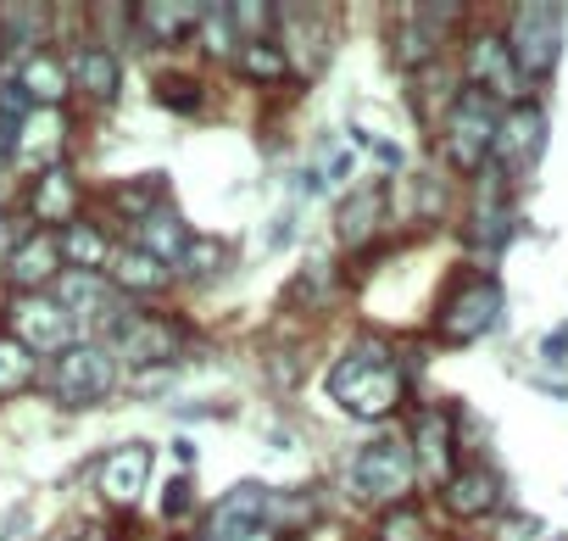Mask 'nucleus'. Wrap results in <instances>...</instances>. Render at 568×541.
Returning <instances> with one entry per match:
<instances>
[{
    "instance_id": "1",
    "label": "nucleus",
    "mask_w": 568,
    "mask_h": 541,
    "mask_svg": "<svg viewBox=\"0 0 568 541\" xmlns=\"http://www.w3.org/2000/svg\"><path fill=\"white\" fill-rule=\"evenodd\" d=\"M329 397L352 419H385L407 397V369L390 358L385 341H357L335 369H329Z\"/></svg>"
},
{
    "instance_id": "2",
    "label": "nucleus",
    "mask_w": 568,
    "mask_h": 541,
    "mask_svg": "<svg viewBox=\"0 0 568 541\" xmlns=\"http://www.w3.org/2000/svg\"><path fill=\"white\" fill-rule=\"evenodd\" d=\"M346 480H352V497L368 502V508H396V502H407V491H413V480H418V463H413L407 435L385 430V435H374L368 447H357Z\"/></svg>"
},
{
    "instance_id": "3",
    "label": "nucleus",
    "mask_w": 568,
    "mask_h": 541,
    "mask_svg": "<svg viewBox=\"0 0 568 541\" xmlns=\"http://www.w3.org/2000/svg\"><path fill=\"white\" fill-rule=\"evenodd\" d=\"M496 123H501V107L474 90V84H457L446 118H440V146H446V162L463 168V173H479L490 162V140H496Z\"/></svg>"
},
{
    "instance_id": "4",
    "label": "nucleus",
    "mask_w": 568,
    "mask_h": 541,
    "mask_svg": "<svg viewBox=\"0 0 568 541\" xmlns=\"http://www.w3.org/2000/svg\"><path fill=\"white\" fill-rule=\"evenodd\" d=\"M496 319H501V285H496V274H457L446 285L440 308H435V335L452 341V347H463V341L490 335Z\"/></svg>"
},
{
    "instance_id": "5",
    "label": "nucleus",
    "mask_w": 568,
    "mask_h": 541,
    "mask_svg": "<svg viewBox=\"0 0 568 541\" xmlns=\"http://www.w3.org/2000/svg\"><path fill=\"white\" fill-rule=\"evenodd\" d=\"M101 335H106L101 347L112 352L118 369L129 363V369H145V374H151V369H168L173 352H179V341H184L173 319H156V313H140V308H123Z\"/></svg>"
},
{
    "instance_id": "6",
    "label": "nucleus",
    "mask_w": 568,
    "mask_h": 541,
    "mask_svg": "<svg viewBox=\"0 0 568 541\" xmlns=\"http://www.w3.org/2000/svg\"><path fill=\"white\" fill-rule=\"evenodd\" d=\"M112 385H118V363L101 341L68 347L62 358H51V374H45V391L62 408H95L101 397H112Z\"/></svg>"
},
{
    "instance_id": "7",
    "label": "nucleus",
    "mask_w": 568,
    "mask_h": 541,
    "mask_svg": "<svg viewBox=\"0 0 568 541\" xmlns=\"http://www.w3.org/2000/svg\"><path fill=\"white\" fill-rule=\"evenodd\" d=\"M7 330H12V341L40 363V358H62L68 347H79L84 335H79V324L57 308V297H12V308H7Z\"/></svg>"
},
{
    "instance_id": "8",
    "label": "nucleus",
    "mask_w": 568,
    "mask_h": 541,
    "mask_svg": "<svg viewBox=\"0 0 568 541\" xmlns=\"http://www.w3.org/2000/svg\"><path fill=\"white\" fill-rule=\"evenodd\" d=\"M457 18H463L457 0H440V7H429V0H424V7H407V12L396 18V34H390V57H396V68H407V73L435 68L446 34L457 29Z\"/></svg>"
},
{
    "instance_id": "9",
    "label": "nucleus",
    "mask_w": 568,
    "mask_h": 541,
    "mask_svg": "<svg viewBox=\"0 0 568 541\" xmlns=\"http://www.w3.org/2000/svg\"><path fill=\"white\" fill-rule=\"evenodd\" d=\"M501 40H507V51H513L524 79H546L557 68V51H562V7H540V0H529V7L513 12Z\"/></svg>"
},
{
    "instance_id": "10",
    "label": "nucleus",
    "mask_w": 568,
    "mask_h": 541,
    "mask_svg": "<svg viewBox=\"0 0 568 541\" xmlns=\"http://www.w3.org/2000/svg\"><path fill=\"white\" fill-rule=\"evenodd\" d=\"M51 297H57V308L79 324V335H84V330H106V324L129 308V302L112 291V280H106V274H90V268H62Z\"/></svg>"
},
{
    "instance_id": "11",
    "label": "nucleus",
    "mask_w": 568,
    "mask_h": 541,
    "mask_svg": "<svg viewBox=\"0 0 568 541\" xmlns=\"http://www.w3.org/2000/svg\"><path fill=\"white\" fill-rule=\"evenodd\" d=\"M463 84L485 90L496 107H518L529 79L518 73V62H513V51H507V40H501V34H474L468 62H463Z\"/></svg>"
},
{
    "instance_id": "12",
    "label": "nucleus",
    "mask_w": 568,
    "mask_h": 541,
    "mask_svg": "<svg viewBox=\"0 0 568 541\" xmlns=\"http://www.w3.org/2000/svg\"><path fill=\"white\" fill-rule=\"evenodd\" d=\"M540 151H546V112L535 101L501 107V123H496V140H490V168L524 173V168H535Z\"/></svg>"
},
{
    "instance_id": "13",
    "label": "nucleus",
    "mask_w": 568,
    "mask_h": 541,
    "mask_svg": "<svg viewBox=\"0 0 568 541\" xmlns=\"http://www.w3.org/2000/svg\"><path fill=\"white\" fill-rule=\"evenodd\" d=\"M57 274H62V246H57L51 229H34V234L12 240V251H7V285L18 297H34L40 285H57Z\"/></svg>"
},
{
    "instance_id": "14",
    "label": "nucleus",
    "mask_w": 568,
    "mask_h": 541,
    "mask_svg": "<svg viewBox=\"0 0 568 541\" xmlns=\"http://www.w3.org/2000/svg\"><path fill=\"white\" fill-rule=\"evenodd\" d=\"M407 447H413V463H418V474H429L435 485H446V480L457 474V424H452V413H440V408H424V413L413 419V435H407Z\"/></svg>"
},
{
    "instance_id": "15",
    "label": "nucleus",
    "mask_w": 568,
    "mask_h": 541,
    "mask_svg": "<svg viewBox=\"0 0 568 541\" xmlns=\"http://www.w3.org/2000/svg\"><path fill=\"white\" fill-rule=\"evenodd\" d=\"M145 480H151V447L145 441H129V447L106 452L101 469H95V491L112 508H134L145 497Z\"/></svg>"
},
{
    "instance_id": "16",
    "label": "nucleus",
    "mask_w": 568,
    "mask_h": 541,
    "mask_svg": "<svg viewBox=\"0 0 568 541\" xmlns=\"http://www.w3.org/2000/svg\"><path fill=\"white\" fill-rule=\"evenodd\" d=\"M190 223H184V212L173 207V201H162V207H151L140 223H134V251H145L151 262H162L168 274L184 262V251H190Z\"/></svg>"
},
{
    "instance_id": "17",
    "label": "nucleus",
    "mask_w": 568,
    "mask_h": 541,
    "mask_svg": "<svg viewBox=\"0 0 568 541\" xmlns=\"http://www.w3.org/2000/svg\"><path fill=\"white\" fill-rule=\"evenodd\" d=\"M62 151H68V112H29L18 123V140H12V162H29V168H62Z\"/></svg>"
},
{
    "instance_id": "18",
    "label": "nucleus",
    "mask_w": 568,
    "mask_h": 541,
    "mask_svg": "<svg viewBox=\"0 0 568 541\" xmlns=\"http://www.w3.org/2000/svg\"><path fill=\"white\" fill-rule=\"evenodd\" d=\"M385 207H390V196H385V179H368V184L346 190V196H341V207H335V234H341L352 251H363V246L379 234V223H385Z\"/></svg>"
},
{
    "instance_id": "19",
    "label": "nucleus",
    "mask_w": 568,
    "mask_h": 541,
    "mask_svg": "<svg viewBox=\"0 0 568 541\" xmlns=\"http://www.w3.org/2000/svg\"><path fill=\"white\" fill-rule=\"evenodd\" d=\"M68 84H73L84 101L112 107L118 90H123V62H118V51H106V46H79V51L68 57Z\"/></svg>"
},
{
    "instance_id": "20",
    "label": "nucleus",
    "mask_w": 568,
    "mask_h": 541,
    "mask_svg": "<svg viewBox=\"0 0 568 541\" xmlns=\"http://www.w3.org/2000/svg\"><path fill=\"white\" fill-rule=\"evenodd\" d=\"M513 229V201H507V173L501 168H479V196H474V246L501 251Z\"/></svg>"
},
{
    "instance_id": "21",
    "label": "nucleus",
    "mask_w": 568,
    "mask_h": 541,
    "mask_svg": "<svg viewBox=\"0 0 568 541\" xmlns=\"http://www.w3.org/2000/svg\"><path fill=\"white\" fill-rule=\"evenodd\" d=\"M12 84H18L23 101L40 107V112H62L68 96H73V84H68V62H62L57 51H34V57H23Z\"/></svg>"
},
{
    "instance_id": "22",
    "label": "nucleus",
    "mask_w": 568,
    "mask_h": 541,
    "mask_svg": "<svg viewBox=\"0 0 568 541\" xmlns=\"http://www.w3.org/2000/svg\"><path fill=\"white\" fill-rule=\"evenodd\" d=\"M29 212H34V223L40 229H51V223H73L79 218V179H73V168L62 162V168H45V173H34V184H29Z\"/></svg>"
},
{
    "instance_id": "23",
    "label": "nucleus",
    "mask_w": 568,
    "mask_h": 541,
    "mask_svg": "<svg viewBox=\"0 0 568 541\" xmlns=\"http://www.w3.org/2000/svg\"><path fill=\"white\" fill-rule=\"evenodd\" d=\"M440 502H446V513H457V519H485V513H496V502H501V480H496L485 463H468V469H457V474L440 485Z\"/></svg>"
},
{
    "instance_id": "24",
    "label": "nucleus",
    "mask_w": 568,
    "mask_h": 541,
    "mask_svg": "<svg viewBox=\"0 0 568 541\" xmlns=\"http://www.w3.org/2000/svg\"><path fill=\"white\" fill-rule=\"evenodd\" d=\"M134 29L145 40H156V46H173V40L201 29V7H195V0H140V7H134Z\"/></svg>"
},
{
    "instance_id": "25",
    "label": "nucleus",
    "mask_w": 568,
    "mask_h": 541,
    "mask_svg": "<svg viewBox=\"0 0 568 541\" xmlns=\"http://www.w3.org/2000/svg\"><path fill=\"white\" fill-rule=\"evenodd\" d=\"M112 291L129 302V297H156V291H173V274L162 262H151L145 251H134V246H123V251H112Z\"/></svg>"
},
{
    "instance_id": "26",
    "label": "nucleus",
    "mask_w": 568,
    "mask_h": 541,
    "mask_svg": "<svg viewBox=\"0 0 568 541\" xmlns=\"http://www.w3.org/2000/svg\"><path fill=\"white\" fill-rule=\"evenodd\" d=\"M256 524L273 535V541H284V535H302L307 524H313V497H302V491H273V485H262V502H256Z\"/></svg>"
},
{
    "instance_id": "27",
    "label": "nucleus",
    "mask_w": 568,
    "mask_h": 541,
    "mask_svg": "<svg viewBox=\"0 0 568 541\" xmlns=\"http://www.w3.org/2000/svg\"><path fill=\"white\" fill-rule=\"evenodd\" d=\"M57 246H62V268H90V274H101V262H112V240H106V229L90 223V218H73V223L57 234Z\"/></svg>"
},
{
    "instance_id": "28",
    "label": "nucleus",
    "mask_w": 568,
    "mask_h": 541,
    "mask_svg": "<svg viewBox=\"0 0 568 541\" xmlns=\"http://www.w3.org/2000/svg\"><path fill=\"white\" fill-rule=\"evenodd\" d=\"M45 40V7H0V51H12L18 62L23 57H34V51H45L40 46Z\"/></svg>"
},
{
    "instance_id": "29",
    "label": "nucleus",
    "mask_w": 568,
    "mask_h": 541,
    "mask_svg": "<svg viewBox=\"0 0 568 541\" xmlns=\"http://www.w3.org/2000/svg\"><path fill=\"white\" fill-rule=\"evenodd\" d=\"M240 73L256 84H284L291 79V57H284L278 40H245L240 46Z\"/></svg>"
},
{
    "instance_id": "30",
    "label": "nucleus",
    "mask_w": 568,
    "mask_h": 541,
    "mask_svg": "<svg viewBox=\"0 0 568 541\" xmlns=\"http://www.w3.org/2000/svg\"><path fill=\"white\" fill-rule=\"evenodd\" d=\"M34 374H40V363H34L12 335H0V402L18 397V391H29V385H34Z\"/></svg>"
},
{
    "instance_id": "31",
    "label": "nucleus",
    "mask_w": 568,
    "mask_h": 541,
    "mask_svg": "<svg viewBox=\"0 0 568 541\" xmlns=\"http://www.w3.org/2000/svg\"><path fill=\"white\" fill-rule=\"evenodd\" d=\"M223 262H229V246H223V240H201V234H195V240H190V251H184V262L173 268V274H179V280H190V285H201V280H212V274H217Z\"/></svg>"
},
{
    "instance_id": "32",
    "label": "nucleus",
    "mask_w": 568,
    "mask_h": 541,
    "mask_svg": "<svg viewBox=\"0 0 568 541\" xmlns=\"http://www.w3.org/2000/svg\"><path fill=\"white\" fill-rule=\"evenodd\" d=\"M156 101H162L168 112H184V118H190V112H201L206 90H201L190 73H162V79H156Z\"/></svg>"
},
{
    "instance_id": "33",
    "label": "nucleus",
    "mask_w": 568,
    "mask_h": 541,
    "mask_svg": "<svg viewBox=\"0 0 568 541\" xmlns=\"http://www.w3.org/2000/svg\"><path fill=\"white\" fill-rule=\"evenodd\" d=\"M490 535H496V541H568L562 530H551V524L535 519V513H501Z\"/></svg>"
},
{
    "instance_id": "34",
    "label": "nucleus",
    "mask_w": 568,
    "mask_h": 541,
    "mask_svg": "<svg viewBox=\"0 0 568 541\" xmlns=\"http://www.w3.org/2000/svg\"><path fill=\"white\" fill-rule=\"evenodd\" d=\"M379 541H435V535H429V519L418 508H385Z\"/></svg>"
},
{
    "instance_id": "35",
    "label": "nucleus",
    "mask_w": 568,
    "mask_h": 541,
    "mask_svg": "<svg viewBox=\"0 0 568 541\" xmlns=\"http://www.w3.org/2000/svg\"><path fill=\"white\" fill-rule=\"evenodd\" d=\"M201 34L217 57H240V40H234V23H229V7H201Z\"/></svg>"
},
{
    "instance_id": "36",
    "label": "nucleus",
    "mask_w": 568,
    "mask_h": 541,
    "mask_svg": "<svg viewBox=\"0 0 568 541\" xmlns=\"http://www.w3.org/2000/svg\"><path fill=\"white\" fill-rule=\"evenodd\" d=\"M201 541H273L262 524H245V519H234V513H217L212 508V519H206V535Z\"/></svg>"
},
{
    "instance_id": "37",
    "label": "nucleus",
    "mask_w": 568,
    "mask_h": 541,
    "mask_svg": "<svg viewBox=\"0 0 568 541\" xmlns=\"http://www.w3.org/2000/svg\"><path fill=\"white\" fill-rule=\"evenodd\" d=\"M156 190H162V179H140V184H118V212L140 223V218H145L151 207H162V201H156Z\"/></svg>"
},
{
    "instance_id": "38",
    "label": "nucleus",
    "mask_w": 568,
    "mask_h": 541,
    "mask_svg": "<svg viewBox=\"0 0 568 541\" xmlns=\"http://www.w3.org/2000/svg\"><path fill=\"white\" fill-rule=\"evenodd\" d=\"M440 212H446V184H440L435 173H418V179H413V218L429 223V218H440Z\"/></svg>"
},
{
    "instance_id": "39",
    "label": "nucleus",
    "mask_w": 568,
    "mask_h": 541,
    "mask_svg": "<svg viewBox=\"0 0 568 541\" xmlns=\"http://www.w3.org/2000/svg\"><path fill=\"white\" fill-rule=\"evenodd\" d=\"M229 23L245 29L251 40H262V29L273 23V7H267V0H262V7H256V0H234V7H229Z\"/></svg>"
},
{
    "instance_id": "40",
    "label": "nucleus",
    "mask_w": 568,
    "mask_h": 541,
    "mask_svg": "<svg viewBox=\"0 0 568 541\" xmlns=\"http://www.w3.org/2000/svg\"><path fill=\"white\" fill-rule=\"evenodd\" d=\"M190 497H195L190 480H173V485L162 491V519H184V513H190Z\"/></svg>"
},
{
    "instance_id": "41",
    "label": "nucleus",
    "mask_w": 568,
    "mask_h": 541,
    "mask_svg": "<svg viewBox=\"0 0 568 541\" xmlns=\"http://www.w3.org/2000/svg\"><path fill=\"white\" fill-rule=\"evenodd\" d=\"M352 140H363V146H368L385 168H402V146H396V140H374V134H363V129H352Z\"/></svg>"
},
{
    "instance_id": "42",
    "label": "nucleus",
    "mask_w": 568,
    "mask_h": 541,
    "mask_svg": "<svg viewBox=\"0 0 568 541\" xmlns=\"http://www.w3.org/2000/svg\"><path fill=\"white\" fill-rule=\"evenodd\" d=\"M12 140H18V123L0 118V173H7V162H12Z\"/></svg>"
},
{
    "instance_id": "43",
    "label": "nucleus",
    "mask_w": 568,
    "mask_h": 541,
    "mask_svg": "<svg viewBox=\"0 0 568 541\" xmlns=\"http://www.w3.org/2000/svg\"><path fill=\"white\" fill-rule=\"evenodd\" d=\"M346 168H352V157H346V151H335V157L324 162V179H346Z\"/></svg>"
},
{
    "instance_id": "44",
    "label": "nucleus",
    "mask_w": 568,
    "mask_h": 541,
    "mask_svg": "<svg viewBox=\"0 0 568 541\" xmlns=\"http://www.w3.org/2000/svg\"><path fill=\"white\" fill-rule=\"evenodd\" d=\"M540 352H546V358H562V352H568V330L546 335V341H540Z\"/></svg>"
}]
</instances>
